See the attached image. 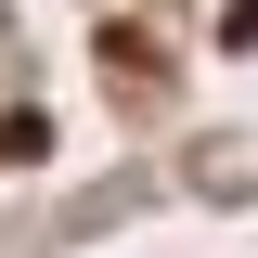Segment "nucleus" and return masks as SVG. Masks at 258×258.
I'll list each match as a JSON object with an SVG mask.
<instances>
[{"instance_id": "1", "label": "nucleus", "mask_w": 258, "mask_h": 258, "mask_svg": "<svg viewBox=\"0 0 258 258\" xmlns=\"http://www.w3.org/2000/svg\"><path fill=\"white\" fill-rule=\"evenodd\" d=\"M194 181L207 194H258V142H194Z\"/></svg>"}, {"instance_id": "2", "label": "nucleus", "mask_w": 258, "mask_h": 258, "mask_svg": "<svg viewBox=\"0 0 258 258\" xmlns=\"http://www.w3.org/2000/svg\"><path fill=\"white\" fill-rule=\"evenodd\" d=\"M220 39H232V52H258V0H232V13H220Z\"/></svg>"}]
</instances>
